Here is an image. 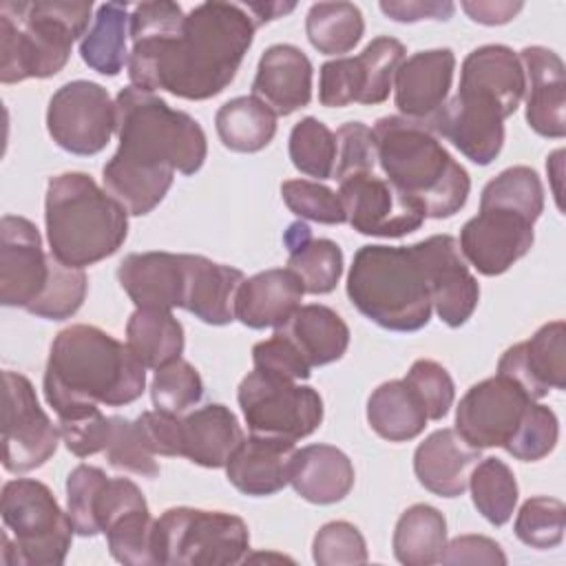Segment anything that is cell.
Wrapping results in <instances>:
<instances>
[{"mask_svg":"<svg viewBox=\"0 0 566 566\" xmlns=\"http://www.w3.org/2000/svg\"><path fill=\"white\" fill-rule=\"evenodd\" d=\"M44 226L51 254L64 265L84 270L122 248L128 212L91 175L62 172L49 179Z\"/></svg>","mask_w":566,"mask_h":566,"instance_id":"6","label":"cell"},{"mask_svg":"<svg viewBox=\"0 0 566 566\" xmlns=\"http://www.w3.org/2000/svg\"><path fill=\"white\" fill-rule=\"evenodd\" d=\"M237 400L250 433L296 442L323 422V398L314 387L256 369L241 380Z\"/></svg>","mask_w":566,"mask_h":566,"instance_id":"11","label":"cell"},{"mask_svg":"<svg viewBox=\"0 0 566 566\" xmlns=\"http://www.w3.org/2000/svg\"><path fill=\"white\" fill-rule=\"evenodd\" d=\"M310 44L323 55L349 53L365 33V20L352 2H316L305 18Z\"/></svg>","mask_w":566,"mask_h":566,"instance_id":"39","label":"cell"},{"mask_svg":"<svg viewBox=\"0 0 566 566\" xmlns=\"http://www.w3.org/2000/svg\"><path fill=\"white\" fill-rule=\"evenodd\" d=\"M42 389L55 413L82 405L124 407L144 394L146 367L126 343L77 323L53 338Z\"/></svg>","mask_w":566,"mask_h":566,"instance_id":"4","label":"cell"},{"mask_svg":"<svg viewBox=\"0 0 566 566\" xmlns=\"http://www.w3.org/2000/svg\"><path fill=\"white\" fill-rule=\"evenodd\" d=\"M352 305L389 332H418L433 312L429 272L413 245H363L347 272Z\"/></svg>","mask_w":566,"mask_h":566,"instance_id":"8","label":"cell"},{"mask_svg":"<svg viewBox=\"0 0 566 566\" xmlns=\"http://www.w3.org/2000/svg\"><path fill=\"white\" fill-rule=\"evenodd\" d=\"M480 203H497L515 208L531 217L539 219L544 210V186L539 175L528 166H511L493 177L480 195Z\"/></svg>","mask_w":566,"mask_h":566,"instance_id":"44","label":"cell"},{"mask_svg":"<svg viewBox=\"0 0 566 566\" xmlns=\"http://www.w3.org/2000/svg\"><path fill=\"white\" fill-rule=\"evenodd\" d=\"M405 53L400 40L378 35L358 55L325 62L318 71V102L327 108L385 102Z\"/></svg>","mask_w":566,"mask_h":566,"instance_id":"12","label":"cell"},{"mask_svg":"<svg viewBox=\"0 0 566 566\" xmlns=\"http://www.w3.org/2000/svg\"><path fill=\"white\" fill-rule=\"evenodd\" d=\"M455 55L451 49H429L405 57L394 75V102L402 117L427 122L449 97Z\"/></svg>","mask_w":566,"mask_h":566,"instance_id":"23","label":"cell"},{"mask_svg":"<svg viewBox=\"0 0 566 566\" xmlns=\"http://www.w3.org/2000/svg\"><path fill=\"white\" fill-rule=\"evenodd\" d=\"M376 142L369 126L363 122H347L336 130V170L334 179L354 172L376 170Z\"/></svg>","mask_w":566,"mask_h":566,"instance_id":"54","label":"cell"},{"mask_svg":"<svg viewBox=\"0 0 566 566\" xmlns=\"http://www.w3.org/2000/svg\"><path fill=\"white\" fill-rule=\"evenodd\" d=\"M460 7L467 11V15L473 22H480V24H486V27L506 24L524 9L522 2H506V0H497V2L478 0V2H462Z\"/></svg>","mask_w":566,"mask_h":566,"instance_id":"58","label":"cell"},{"mask_svg":"<svg viewBox=\"0 0 566 566\" xmlns=\"http://www.w3.org/2000/svg\"><path fill=\"white\" fill-rule=\"evenodd\" d=\"M497 374L520 385L531 400L566 387V325L551 321L528 340L515 343L497 360Z\"/></svg>","mask_w":566,"mask_h":566,"instance_id":"20","label":"cell"},{"mask_svg":"<svg viewBox=\"0 0 566 566\" xmlns=\"http://www.w3.org/2000/svg\"><path fill=\"white\" fill-rule=\"evenodd\" d=\"M312 62L294 44H272L263 51L252 80V95L276 117L296 113L312 102Z\"/></svg>","mask_w":566,"mask_h":566,"instance_id":"24","label":"cell"},{"mask_svg":"<svg viewBox=\"0 0 566 566\" xmlns=\"http://www.w3.org/2000/svg\"><path fill=\"white\" fill-rule=\"evenodd\" d=\"M86 287L88 281L82 268H71L55 259V268L44 294L27 312L49 321L71 318L82 307L86 298Z\"/></svg>","mask_w":566,"mask_h":566,"instance_id":"48","label":"cell"},{"mask_svg":"<svg viewBox=\"0 0 566 566\" xmlns=\"http://www.w3.org/2000/svg\"><path fill=\"white\" fill-rule=\"evenodd\" d=\"M338 197L347 223L367 237L398 239L424 223L422 208L407 199L376 170L354 172L338 179Z\"/></svg>","mask_w":566,"mask_h":566,"instance_id":"15","label":"cell"},{"mask_svg":"<svg viewBox=\"0 0 566 566\" xmlns=\"http://www.w3.org/2000/svg\"><path fill=\"white\" fill-rule=\"evenodd\" d=\"M153 533L155 517L146 497L122 509L104 528L113 559L128 566H155Z\"/></svg>","mask_w":566,"mask_h":566,"instance_id":"41","label":"cell"},{"mask_svg":"<svg viewBox=\"0 0 566 566\" xmlns=\"http://www.w3.org/2000/svg\"><path fill=\"white\" fill-rule=\"evenodd\" d=\"M144 500L128 478H108L99 467L77 464L66 478V513L77 535L95 537L128 504Z\"/></svg>","mask_w":566,"mask_h":566,"instance_id":"21","label":"cell"},{"mask_svg":"<svg viewBox=\"0 0 566 566\" xmlns=\"http://www.w3.org/2000/svg\"><path fill=\"white\" fill-rule=\"evenodd\" d=\"M303 285L290 268L263 270L245 279L234 298V318L245 327H281L301 307Z\"/></svg>","mask_w":566,"mask_h":566,"instance_id":"29","label":"cell"},{"mask_svg":"<svg viewBox=\"0 0 566 566\" xmlns=\"http://www.w3.org/2000/svg\"><path fill=\"white\" fill-rule=\"evenodd\" d=\"M287 268L307 294H329L343 276V250L332 239H314L312 228L298 219L283 232Z\"/></svg>","mask_w":566,"mask_h":566,"instance_id":"32","label":"cell"},{"mask_svg":"<svg viewBox=\"0 0 566 566\" xmlns=\"http://www.w3.org/2000/svg\"><path fill=\"white\" fill-rule=\"evenodd\" d=\"M559 438V420L546 405L531 402L504 451L522 462H537L546 458Z\"/></svg>","mask_w":566,"mask_h":566,"instance_id":"46","label":"cell"},{"mask_svg":"<svg viewBox=\"0 0 566 566\" xmlns=\"http://www.w3.org/2000/svg\"><path fill=\"white\" fill-rule=\"evenodd\" d=\"M431 287V305L449 327L464 325L478 307L480 285L471 274L458 241L451 234H433L418 241Z\"/></svg>","mask_w":566,"mask_h":566,"instance_id":"19","label":"cell"},{"mask_svg":"<svg viewBox=\"0 0 566 566\" xmlns=\"http://www.w3.org/2000/svg\"><path fill=\"white\" fill-rule=\"evenodd\" d=\"M535 221L524 212L497 203H480V212L460 230V252L484 276L504 274L535 241Z\"/></svg>","mask_w":566,"mask_h":566,"instance_id":"16","label":"cell"},{"mask_svg":"<svg viewBox=\"0 0 566 566\" xmlns=\"http://www.w3.org/2000/svg\"><path fill=\"white\" fill-rule=\"evenodd\" d=\"M117 281L135 307L172 310L184 301V254L133 252L117 268Z\"/></svg>","mask_w":566,"mask_h":566,"instance_id":"27","label":"cell"},{"mask_svg":"<svg viewBox=\"0 0 566 566\" xmlns=\"http://www.w3.org/2000/svg\"><path fill=\"white\" fill-rule=\"evenodd\" d=\"M367 422L380 438L407 442L424 431L429 418L420 398L405 380H387L367 398Z\"/></svg>","mask_w":566,"mask_h":566,"instance_id":"35","label":"cell"},{"mask_svg":"<svg viewBox=\"0 0 566 566\" xmlns=\"http://www.w3.org/2000/svg\"><path fill=\"white\" fill-rule=\"evenodd\" d=\"M281 197L290 212L325 226L345 223V210L338 192L310 179H287L281 184Z\"/></svg>","mask_w":566,"mask_h":566,"instance_id":"50","label":"cell"},{"mask_svg":"<svg viewBox=\"0 0 566 566\" xmlns=\"http://www.w3.org/2000/svg\"><path fill=\"white\" fill-rule=\"evenodd\" d=\"M276 332L287 336L312 367L340 360L349 347L347 323L332 307L318 303L301 305Z\"/></svg>","mask_w":566,"mask_h":566,"instance_id":"33","label":"cell"},{"mask_svg":"<svg viewBox=\"0 0 566 566\" xmlns=\"http://www.w3.org/2000/svg\"><path fill=\"white\" fill-rule=\"evenodd\" d=\"M248 2H201L188 13L177 2L157 0L130 11V84L166 91L184 99H210L237 75L254 31Z\"/></svg>","mask_w":566,"mask_h":566,"instance_id":"1","label":"cell"},{"mask_svg":"<svg viewBox=\"0 0 566 566\" xmlns=\"http://www.w3.org/2000/svg\"><path fill=\"white\" fill-rule=\"evenodd\" d=\"M420 398L429 420H442L455 398V385L449 371L429 358H418L402 378Z\"/></svg>","mask_w":566,"mask_h":566,"instance_id":"52","label":"cell"},{"mask_svg":"<svg viewBox=\"0 0 566 566\" xmlns=\"http://www.w3.org/2000/svg\"><path fill=\"white\" fill-rule=\"evenodd\" d=\"M380 11L396 22H420V20H449L455 11L453 2L440 0H382Z\"/></svg>","mask_w":566,"mask_h":566,"instance_id":"57","label":"cell"},{"mask_svg":"<svg viewBox=\"0 0 566 566\" xmlns=\"http://www.w3.org/2000/svg\"><path fill=\"white\" fill-rule=\"evenodd\" d=\"M471 502L478 513L493 526H504L517 504V480L511 467L500 458H480L469 475Z\"/></svg>","mask_w":566,"mask_h":566,"instance_id":"40","label":"cell"},{"mask_svg":"<svg viewBox=\"0 0 566 566\" xmlns=\"http://www.w3.org/2000/svg\"><path fill=\"white\" fill-rule=\"evenodd\" d=\"M2 562L9 566H60L73 542V524L51 489L31 478L9 480L0 495Z\"/></svg>","mask_w":566,"mask_h":566,"instance_id":"9","label":"cell"},{"mask_svg":"<svg viewBox=\"0 0 566 566\" xmlns=\"http://www.w3.org/2000/svg\"><path fill=\"white\" fill-rule=\"evenodd\" d=\"M252 363L256 371L296 382L310 378L312 374V365L305 360L298 347L281 332H274L270 338L252 347Z\"/></svg>","mask_w":566,"mask_h":566,"instance_id":"53","label":"cell"},{"mask_svg":"<svg viewBox=\"0 0 566 566\" xmlns=\"http://www.w3.org/2000/svg\"><path fill=\"white\" fill-rule=\"evenodd\" d=\"M533 400L511 378L495 374L467 389L455 407V431L475 449L506 447Z\"/></svg>","mask_w":566,"mask_h":566,"instance_id":"17","label":"cell"},{"mask_svg":"<svg viewBox=\"0 0 566 566\" xmlns=\"http://www.w3.org/2000/svg\"><path fill=\"white\" fill-rule=\"evenodd\" d=\"M371 133L382 177L416 201L424 217L447 219L464 208L471 192L469 172L422 122L387 115Z\"/></svg>","mask_w":566,"mask_h":566,"instance_id":"5","label":"cell"},{"mask_svg":"<svg viewBox=\"0 0 566 566\" xmlns=\"http://www.w3.org/2000/svg\"><path fill=\"white\" fill-rule=\"evenodd\" d=\"M55 256L44 252L35 223L18 214L0 221V303L29 310L46 290Z\"/></svg>","mask_w":566,"mask_h":566,"instance_id":"18","label":"cell"},{"mask_svg":"<svg viewBox=\"0 0 566 566\" xmlns=\"http://www.w3.org/2000/svg\"><path fill=\"white\" fill-rule=\"evenodd\" d=\"M184 301L181 307L206 325H228L234 321V298L245 281L239 268L214 263L201 254H184Z\"/></svg>","mask_w":566,"mask_h":566,"instance_id":"28","label":"cell"},{"mask_svg":"<svg viewBox=\"0 0 566 566\" xmlns=\"http://www.w3.org/2000/svg\"><path fill=\"white\" fill-rule=\"evenodd\" d=\"M250 551L248 524L226 511L166 509L155 520V566H230Z\"/></svg>","mask_w":566,"mask_h":566,"instance_id":"10","label":"cell"},{"mask_svg":"<svg viewBox=\"0 0 566 566\" xmlns=\"http://www.w3.org/2000/svg\"><path fill=\"white\" fill-rule=\"evenodd\" d=\"M46 130L71 155H97L115 133V102L97 82H66L49 99Z\"/></svg>","mask_w":566,"mask_h":566,"instance_id":"14","label":"cell"},{"mask_svg":"<svg viewBox=\"0 0 566 566\" xmlns=\"http://www.w3.org/2000/svg\"><path fill=\"white\" fill-rule=\"evenodd\" d=\"M354 480L352 460L332 444H307L294 451L290 484L312 504H334L345 500Z\"/></svg>","mask_w":566,"mask_h":566,"instance_id":"31","label":"cell"},{"mask_svg":"<svg viewBox=\"0 0 566 566\" xmlns=\"http://www.w3.org/2000/svg\"><path fill=\"white\" fill-rule=\"evenodd\" d=\"M115 135L119 146L104 164V190L133 217L155 210L175 172L195 175L208 155L206 133L195 117L133 84L115 97Z\"/></svg>","mask_w":566,"mask_h":566,"instance_id":"2","label":"cell"},{"mask_svg":"<svg viewBox=\"0 0 566 566\" xmlns=\"http://www.w3.org/2000/svg\"><path fill=\"white\" fill-rule=\"evenodd\" d=\"M128 4L104 2L97 7L86 35L80 40V55L88 69L115 77L128 64L130 38Z\"/></svg>","mask_w":566,"mask_h":566,"instance_id":"34","label":"cell"},{"mask_svg":"<svg viewBox=\"0 0 566 566\" xmlns=\"http://www.w3.org/2000/svg\"><path fill=\"white\" fill-rule=\"evenodd\" d=\"M524 88V69L513 49L478 46L462 62L458 93L424 126L473 164L489 166L504 146V119L517 111Z\"/></svg>","mask_w":566,"mask_h":566,"instance_id":"3","label":"cell"},{"mask_svg":"<svg viewBox=\"0 0 566 566\" xmlns=\"http://www.w3.org/2000/svg\"><path fill=\"white\" fill-rule=\"evenodd\" d=\"M57 429L73 455L88 458L104 453L111 436V416L106 418L99 405H82L57 413Z\"/></svg>","mask_w":566,"mask_h":566,"instance_id":"47","label":"cell"},{"mask_svg":"<svg viewBox=\"0 0 566 566\" xmlns=\"http://www.w3.org/2000/svg\"><path fill=\"white\" fill-rule=\"evenodd\" d=\"M135 424L155 455L177 458L181 455V416L168 411H142Z\"/></svg>","mask_w":566,"mask_h":566,"instance_id":"55","label":"cell"},{"mask_svg":"<svg viewBox=\"0 0 566 566\" xmlns=\"http://www.w3.org/2000/svg\"><path fill=\"white\" fill-rule=\"evenodd\" d=\"M524 69L526 124L542 137L566 135V77L562 57L546 46H524L517 53Z\"/></svg>","mask_w":566,"mask_h":566,"instance_id":"22","label":"cell"},{"mask_svg":"<svg viewBox=\"0 0 566 566\" xmlns=\"http://www.w3.org/2000/svg\"><path fill=\"white\" fill-rule=\"evenodd\" d=\"M245 433L237 416L219 402H210L181 416V455L206 469L228 464Z\"/></svg>","mask_w":566,"mask_h":566,"instance_id":"30","label":"cell"},{"mask_svg":"<svg viewBox=\"0 0 566 566\" xmlns=\"http://www.w3.org/2000/svg\"><path fill=\"white\" fill-rule=\"evenodd\" d=\"M214 128L228 150L259 153L276 135V115L259 97L241 95L217 111Z\"/></svg>","mask_w":566,"mask_h":566,"instance_id":"38","label":"cell"},{"mask_svg":"<svg viewBox=\"0 0 566 566\" xmlns=\"http://www.w3.org/2000/svg\"><path fill=\"white\" fill-rule=\"evenodd\" d=\"M312 559L318 566H356L367 562V544L363 533L345 520L327 522L312 542Z\"/></svg>","mask_w":566,"mask_h":566,"instance_id":"51","label":"cell"},{"mask_svg":"<svg viewBox=\"0 0 566 566\" xmlns=\"http://www.w3.org/2000/svg\"><path fill=\"white\" fill-rule=\"evenodd\" d=\"M2 407V467L27 473L46 464L62 440L57 424L40 407L31 380L7 369Z\"/></svg>","mask_w":566,"mask_h":566,"instance_id":"13","label":"cell"},{"mask_svg":"<svg viewBox=\"0 0 566 566\" xmlns=\"http://www.w3.org/2000/svg\"><path fill=\"white\" fill-rule=\"evenodd\" d=\"M294 451L292 440L250 433L226 464L228 482L243 495H274L290 484Z\"/></svg>","mask_w":566,"mask_h":566,"instance_id":"25","label":"cell"},{"mask_svg":"<svg viewBox=\"0 0 566 566\" xmlns=\"http://www.w3.org/2000/svg\"><path fill=\"white\" fill-rule=\"evenodd\" d=\"M440 564H486L504 566L506 555L500 544L484 535H458L447 542Z\"/></svg>","mask_w":566,"mask_h":566,"instance_id":"56","label":"cell"},{"mask_svg":"<svg viewBox=\"0 0 566 566\" xmlns=\"http://www.w3.org/2000/svg\"><path fill=\"white\" fill-rule=\"evenodd\" d=\"M126 345L146 369H159L184 352V325L170 310L137 307L126 323Z\"/></svg>","mask_w":566,"mask_h":566,"instance_id":"37","label":"cell"},{"mask_svg":"<svg viewBox=\"0 0 566 566\" xmlns=\"http://www.w3.org/2000/svg\"><path fill=\"white\" fill-rule=\"evenodd\" d=\"M480 451L455 429L444 427L429 433L416 447L413 473L427 491L440 497H458L469 486V475L480 462Z\"/></svg>","mask_w":566,"mask_h":566,"instance_id":"26","label":"cell"},{"mask_svg":"<svg viewBox=\"0 0 566 566\" xmlns=\"http://www.w3.org/2000/svg\"><path fill=\"white\" fill-rule=\"evenodd\" d=\"M93 22L91 0H38L0 4V82L18 84L60 73L73 42Z\"/></svg>","mask_w":566,"mask_h":566,"instance_id":"7","label":"cell"},{"mask_svg":"<svg viewBox=\"0 0 566 566\" xmlns=\"http://www.w3.org/2000/svg\"><path fill=\"white\" fill-rule=\"evenodd\" d=\"M394 557L405 566L440 564L447 548V520L431 504H413L396 522Z\"/></svg>","mask_w":566,"mask_h":566,"instance_id":"36","label":"cell"},{"mask_svg":"<svg viewBox=\"0 0 566 566\" xmlns=\"http://www.w3.org/2000/svg\"><path fill=\"white\" fill-rule=\"evenodd\" d=\"M203 396V380L199 371L184 358L159 367L150 382L153 407L168 413H186Z\"/></svg>","mask_w":566,"mask_h":566,"instance_id":"45","label":"cell"},{"mask_svg":"<svg viewBox=\"0 0 566 566\" xmlns=\"http://www.w3.org/2000/svg\"><path fill=\"white\" fill-rule=\"evenodd\" d=\"M566 528V506L557 497L533 495L528 497L515 517L513 531L517 539L531 548L548 551L562 544Z\"/></svg>","mask_w":566,"mask_h":566,"instance_id":"43","label":"cell"},{"mask_svg":"<svg viewBox=\"0 0 566 566\" xmlns=\"http://www.w3.org/2000/svg\"><path fill=\"white\" fill-rule=\"evenodd\" d=\"M287 153L296 170L314 179H334L336 170V133L321 119L303 117L294 124Z\"/></svg>","mask_w":566,"mask_h":566,"instance_id":"42","label":"cell"},{"mask_svg":"<svg viewBox=\"0 0 566 566\" xmlns=\"http://www.w3.org/2000/svg\"><path fill=\"white\" fill-rule=\"evenodd\" d=\"M104 455L117 471H128L142 478L159 475L157 455L146 447L135 420L124 416H111V436Z\"/></svg>","mask_w":566,"mask_h":566,"instance_id":"49","label":"cell"}]
</instances>
